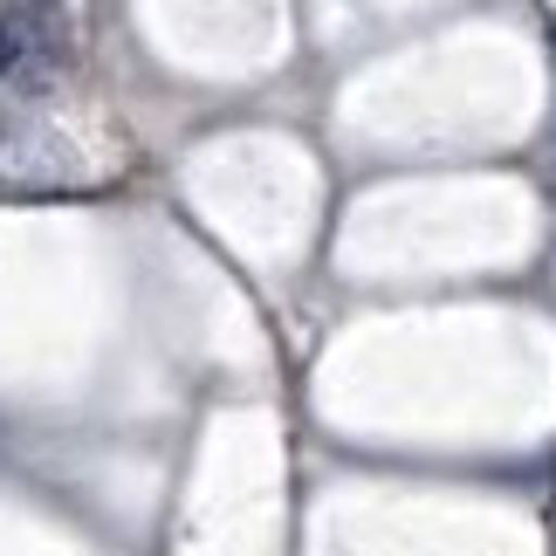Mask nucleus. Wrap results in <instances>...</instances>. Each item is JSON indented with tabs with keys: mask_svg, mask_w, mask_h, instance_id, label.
I'll return each instance as SVG.
<instances>
[{
	"mask_svg": "<svg viewBox=\"0 0 556 556\" xmlns=\"http://www.w3.org/2000/svg\"><path fill=\"white\" fill-rule=\"evenodd\" d=\"M55 62H62L55 0H14L8 21H0V83L21 97H41L55 83Z\"/></svg>",
	"mask_w": 556,
	"mask_h": 556,
	"instance_id": "1",
	"label": "nucleus"
}]
</instances>
